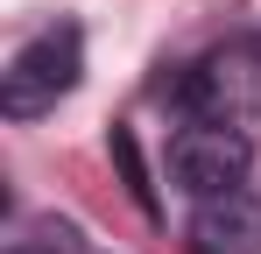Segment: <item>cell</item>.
Listing matches in <instances>:
<instances>
[{
  "instance_id": "cell-1",
  "label": "cell",
  "mask_w": 261,
  "mask_h": 254,
  "mask_svg": "<svg viewBox=\"0 0 261 254\" xmlns=\"http://www.w3.org/2000/svg\"><path fill=\"white\" fill-rule=\"evenodd\" d=\"M176 106L191 120H212V127H247L261 113V29L205 49L176 78Z\"/></svg>"
},
{
  "instance_id": "cell-2",
  "label": "cell",
  "mask_w": 261,
  "mask_h": 254,
  "mask_svg": "<svg viewBox=\"0 0 261 254\" xmlns=\"http://www.w3.org/2000/svg\"><path fill=\"white\" fill-rule=\"evenodd\" d=\"M78 71H85V36H78L71 21H64V29H43L36 42H21L14 64L0 71V113H7V120L49 113V106L78 85Z\"/></svg>"
},
{
  "instance_id": "cell-3",
  "label": "cell",
  "mask_w": 261,
  "mask_h": 254,
  "mask_svg": "<svg viewBox=\"0 0 261 254\" xmlns=\"http://www.w3.org/2000/svg\"><path fill=\"white\" fill-rule=\"evenodd\" d=\"M247 169H254V148L240 127H212V120H191L170 141V176L191 205L205 198H226V191H247Z\"/></svg>"
},
{
  "instance_id": "cell-4",
  "label": "cell",
  "mask_w": 261,
  "mask_h": 254,
  "mask_svg": "<svg viewBox=\"0 0 261 254\" xmlns=\"http://www.w3.org/2000/svg\"><path fill=\"white\" fill-rule=\"evenodd\" d=\"M191 247L198 254H261V198L226 191L191 212Z\"/></svg>"
},
{
  "instance_id": "cell-5",
  "label": "cell",
  "mask_w": 261,
  "mask_h": 254,
  "mask_svg": "<svg viewBox=\"0 0 261 254\" xmlns=\"http://www.w3.org/2000/svg\"><path fill=\"white\" fill-rule=\"evenodd\" d=\"M113 156H120V169H127V191H134V205H141V212H155V191H148V176H141V156H134V134H127V127L113 134Z\"/></svg>"
},
{
  "instance_id": "cell-6",
  "label": "cell",
  "mask_w": 261,
  "mask_h": 254,
  "mask_svg": "<svg viewBox=\"0 0 261 254\" xmlns=\"http://www.w3.org/2000/svg\"><path fill=\"white\" fill-rule=\"evenodd\" d=\"M7 254H57V247H7Z\"/></svg>"
}]
</instances>
